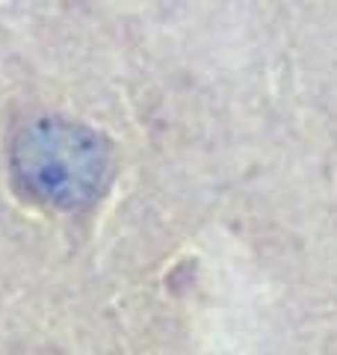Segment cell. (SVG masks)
Returning <instances> with one entry per match:
<instances>
[{
    "mask_svg": "<svg viewBox=\"0 0 337 355\" xmlns=\"http://www.w3.org/2000/svg\"><path fill=\"white\" fill-rule=\"evenodd\" d=\"M9 172L27 202L71 214L107 193L112 151L95 128L44 116L15 133Z\"/></svg>",
    "mask_w": 337,
    "mask_h": 355,
    "instance_id": "1",
    "label": "cell"
}]
</instances>
